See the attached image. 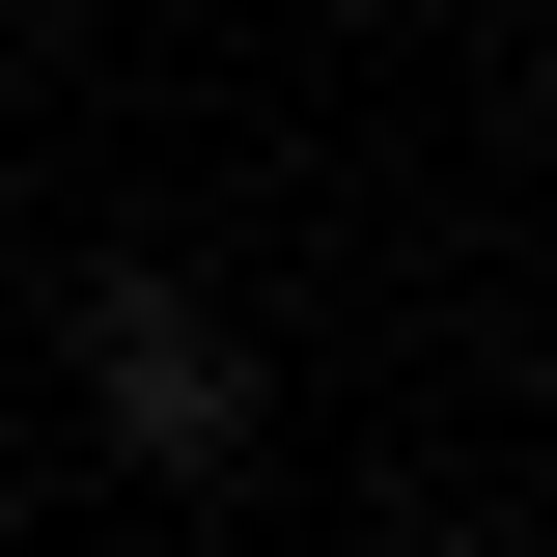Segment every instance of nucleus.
Masks as SVG:
<instances>
[{
  "label": "nucleus",
  "mask_w": 557,
  "mask_h": 557,
  "mask_svg": "<svg viewBox=\"0 0 557 557\" xmlns=\"http://www.w3.org/2000/svg\"><path fill=\"white\" fill-rule=\"evenodd\" d=\"M57 335H84V418H112L139 474H223V446H251V307H196L168 251H112Z\"/></svg>",
  "instance_id": "nucleus-1"
}]
</instances>
